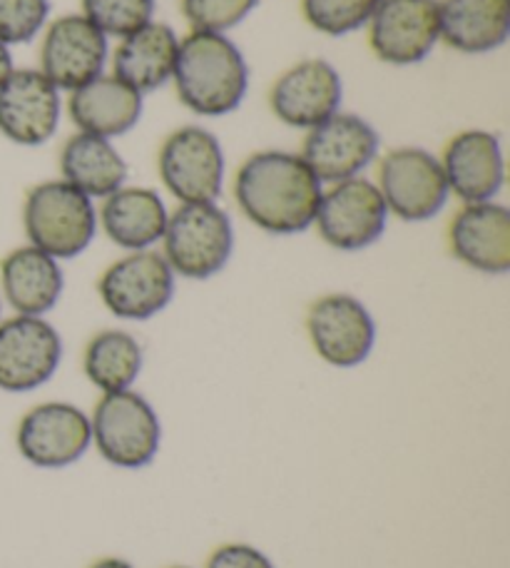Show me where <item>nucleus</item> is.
<instances>
[{
    "label": "nucleus",
    "mask_w": 510,
    "mask_h": 568,
    "mask_svg": "<svg viewBox=\"0 0 510 568\" xmlns=\"http://www.w3.org/2000/svg\"><path fill=\"white\" fill-rule=\"evenodd\" d=\"M23 227L33 247L58 262L73 260L93 245L98 210L93 200L65 180H48L26 195Z\"/></svg>",
    "instance_id": "3"
},
{
    "label": "nucleus",
    "mask_w": 510,
    "mask_h": 568,
    "mask_svg": "<svg viewBox=\"0 0 510 568\" xmlns=\"http://www.w3.org/2000/svg\"><path fill=\"white\" fill-rule=\"evenodd\" d=\"M389 210L376 182L351 178L322 192L314 225L326 245L341 252L371 247L384 235Z\"/></svg>",
    "instance_id": "8"
},
{
    "label": "nucleus",
    "mask_w": 510,
    "mask_h": 568,
    "mask_svg": "<svg viewBox=\"0 0 510 568\" xmlns=\"http://www.w3.org/2000/svg\"><path fill=\"white\" fill-rule=\"evenodd\" d=\"M324 185L302 155L264 150L242 162L234 200L252 225L269 235H299L314 225Z\"/></svg>",
    "instance_id": "1"
},
{
    "label": "nucleus",
    "mask_w": 510,
    "mask_h": 568,
    "mask_svg": "<svg viewBox=\"0 0 510 568\" xmlns=\"http://www.w3.org/2000/svg\"><path fill=\"white\" fill-rule=\"evenodd\" d=\"M344 98L341 75L322 58H309L292 65L269 90L272 113L284 125L312 130L339 113Z\"/></svg>",
    "instance_id": "16"
},
{
    "label": "nucleus",
    "mask_w": 510,
    "mask_h": 568,
    "mask_svg": "<svg viewBox=\"0 0 510 568\" xmlns=\"http://www.w3.org/2000/svg\"><path fill=\"white\" fill-rule=\"evenodd\" d=\"M175 277L160 252L140 250L112 262L102 272L98 294L112 317L145 322L167 310L175 297Z\"/></svg>",
    "instance_id": "7"
},
{
    "label": "nucleus",
    "mask_w": 510,
    "mask_h": 568,
    "mask_svg": "<svg viewBox=\"0 0 510 568\" xmlns=\"http://www.w3.org/2000/svg\"><path fill=\"white\" fill-rule=\"evenodd\" d=\"M224 150L207 128L187 125L167 135L157 155L162 185L180 205L217 202L224 187Z\"/></svg>",
    "instance_id": "6"
},
{
    "label": "nucleus",
    "mask_w": 510,
    "mask_h": 568,
    "mask_svg": "<svg viewBox=\"0 0 510 568\" xmlns=\"http://www.w3.org/2000/svg\"><path fill=\"white\" fill-rule=\"evenodd\" d=\"M207 568H274L272 559L257 546L224 544L214 549L207 559Z\"/></svg>",
    "instance_id": "31"
},
{
    "label": "nucleus",
    "mask_w": 510,
    "mask_h": 568,
    "mask_svg": "<svg viewBox=\"0 0 510 568\" xmlns=\"http://www.w3.org/2000/svg\"><path fill=\"white\" fill-rule=\"evenodd\" d=\"M379 187L389 215L426 222L446 207L448 192L441 160L424 148L391 150L379 165Z\"/></svg>",
    "instance_id": "9"
},
{
    "label": "nucleus",
    "mask_w": 510,
    "mask_h": 568,
    "mask_svg": "<svg viewBox=\"0 0 510 568\" xmlns=\"http://www.w3.org/2000/svg\"><path fill=\"white\" fill-rule=\"evenodd\" d=\"M60 113V90L40 70H13L0 85V135L16 145H45L58 133Z\"/></svg>",
    "instance_id": "15"
},
{
    "label": "nucleus",
    "mask_w": 510,
    "mask_h": 568,
    "mask_svg": "<svg viewBox=\"0 0 510 568\" xmlns=\"http://www.w3.org/2000/svg\"><path fill=\"white\" fill-rule=\"evenodd\" d=\"M83 16L102 36L125 38L150 23L155 0H83Z\"/></svg>",
    "instance_id": "28"
},
{
    "label": "nucleus",
    "mask_w": 510,
    "mask_h": 568,
    "mask_svg": "<svg viewBox=\"0 0 510 568\" xmlns=\"http://www.w3.org/2000/svg\"><path fill=\"white\" fill-rule=\"evenodd\" d=\"M68 113L80 133L112 140L140 123L142 95L120 78L102 73L70 93Z\"/></svg>",
    "instance_id": "21"
},
{
    "label": "nucleus",
    "mask_w": 510,
    "mask_h": 568,
    "mask_svg": "<svg viewBox=\"0 0 510 568\" xmlns=\"http://www.w3.org/2000/svg\"><path fill=\"white\" fill-rule=\"evenodd\" d=\"M172 83L180 103L192 113L222 118L234 113L247 98L249 68L227 36L192 30L180 40Z\"/></svg>",
    "instance_id": "2"
},
{
    "label": "nucleus",
    "mask_w": 510,
    "mask_h": 568,
    "mask_svg": "<svg viewBox=\"0 0 510 568\" xmlns=\"http://www.w3.org/2000/svg\"><path fill=\"white\" fill-rule=\"evenodd\" d=\"M170 212L165 200L150 187H120L102 200L98 222L118 247L150 250L162 242Z\"/></svg>",
    "instance_id": "24"
},
{
    "label": "nucleus",
    "mask_w": 510,
    "mask_h": 568,
    "mask_svg": "<svg viewBox=\"0 0 510 568\" xmlns=\"http://www.w3.org/2000/svg\"><path fill=\"white\" fill-rule=\"evenodd\" d=\"M234 252V227L217 202L180 205L162 235V257L187 280H210L227 267Z\"/></svg>",
    "instance_id": "4"
},
{
    "label": "nucleus",
    "mask_w": 510,
    "mask_h": 568,
    "mask_svg": "<svg viewBox=\"0 0 510 568\" xmlns=\"http://www.w3.org/2000/svg\"><path fill=\"white\" fill-rule=\"evenodd\" d=\"M63 287L60 262L33 245L8 252L0 262V290L16 314L45 317L58 304Z\"/></svg>",
    "instance_id": "22"
},
{
    "label": "nucleus",
    "mask_w": 510,
    "mask_h": 568,
    "mask_svg": "<svg viewBox=\"0 0 510 568\" xmlns=\"http://www.w3.org/2000/svg\"><path fill=\"white\" fill-rule=\"evenodd\" d=\"M48 13V0H0V43H30L45 28Z\"/></svg>",
    "instance_id": "29"
},
{
    "label": "nucleus",
    "mask_w": 510,
    "mask_h": 568,
    "mask_svg": "<svg viewBox=\"0 0 510 568\" xmlns=\"http://www.w3.org/2000/svg\"><path fill=\"white\" fill-rule=\"evenodd\" d=\"M88 382L102 394L130 389L142 372V347L130 332L102 329L83 354Z\"/></svg>",
    "instance_id": "26"
},
{
    "label": "nucleus",
    "mask_w": 510,
    "mask_h": 568,
    "mask_svg": "<svg viewBox=\"0 0 510 568\" xmlns=\"http://www.w3.org/2000/svg\"><path fill=\"white\" fill-rule=\"evenodd\" d=\"M90 426L98 454L118 469H145L157 456L162 439L157 412L137 392L102 394Z\"/></svg>",
    "instance_id": "5"
},
{
    "label": "nucleus",
    "mask_w": 510,
    "mask_h": 568,
    "mask_svg": "<svg viewBox=\"0 0 510 568\" xmlns=\"http://www.w3.org/2000/svg\"><path fill=\"white\" fill-rule=\"evenodd\" d=\"M510 36V0H443L438 40L466 55L493 53Z\"/></svg>",
    "instance_id": "23"
},
{
    "label": "nucleus",
    "mask_w": 510,
    "mask_h": 568,
    "mask_svg": "<svg viewBox=\"0 0 510 568\" xmlns=\"http://www.w3.org/2000/svg\"><path fill=\"white\" fill-rule=\"evenodd\" d=\"M438 43L436 0H381L369 20V45L381 63L416 65Z\"/></svg>",
    "instance_id": "17"
},
{
    "label": "nucleus",
    "mask_w": 510,
    "mask_h": 568,
    "mask_svg": "<svg viewBox=\"0 0 510 568\" xmlns=\"http://www.w3.org/2000/svg\"><path fill=\"white\" fill-rule=\"evenodd\" d=\"M0 310H3V302H0Z\"/></svg>",
    "instance_id": "35"
},
{
    "label": "nucleus",
    "mask_w": 510,
    "mask_h": 568,
    "mask_svg": "<svg viewBox=\"0 0 510 568\" xmlns=\"http://www.w3.org/2000/svg\"><path fill=\"white\" fill-rule=\"evenodd\" d=\"M259 0H182L187 23L202 33H227L247 18Z\"/></svg>",
    "instance_id": "30"
},
{
    "label": "nucleus",
    "mask_w": 510,
    "mask_h": 568,
    "mask_svg": "<svg viewBox=\"0 0 510 568\" xmlns=\"http://www.w3.org/2000/svg\"><path fill=\"white\" fill-rule=\"evenodd\" d=\"M441 168L448 192L463 205L491 202L506 182L501 140L488 130H463L446 145Z\"/></svg>",
    "instance_id": "18"
},
{
    "label": "nucleus",
    "mask_w": 510,
    "mask_h": 568,
    "mask_svg": "<svg viewBox=\"0 0 510 568\" xmlns=\"http://www.w3.org/2000/svg\"><path fill=\"white\" fill-rule=\"evenodd\" d=\"M306 332L319 357L336 369L359 367L371 357L376 322L361 300L351 294H324L306 314Z\"/></svg>",
    "instance_id": "10"
},
{
    "label": "nucleus",
    "mask_w": 510,
    "mask_h": 568,
    "mask_svg": "<svg viewBox=\"0 0 510 568\" xmlns=\"http://www.w3.org/2000/svg\"><path fill=\"white\" fill-rule=\"evenodd\" d=\"M63 359V339L43 317H16L0 322V389L26 394L55 377Z\"/></svg>",
    "instance_id": "11"
},
{
    "label": "nucleus",
    "mask_w": 510,
    "mask_h": 568,
    "mask_svg": "<svg viewBox=\"0 0 510 568\" xmlns=\"http://www.w3.org/2000/svg\"><path fill=\"white\" fill-rule=\"evenodd\" d=\"M16 65H13V55H10V48L0 43V85L6 83V78L13 73Z\"/></svg>",
    "instance_id": "32"
},
{
    "label": "nucleus",
    "mask_w": 510,
    "mask_h": 568,
    "mask_svg": "<svg viewBox=\"0 0 510 568\" xmlns=\"http://www.w3.org/2000/svg\"><path fill=\"white\" fill-rule=\"evenodd\" d=\"M90 568H135V566L128 564V561H122V559H102V561L93 564Z\"/></svg>",
    "instance_id": "33"
},
{
    "label": "nucleus",
    "mask_w": 510,
    "mask_h": 568,
    "mask_svg": "<svg viewBox=\"0 0 510 568\" xmlns=\"http://www.w3.org/2000/svg\"><path fill=\"white\" fill-rule=\"evenodd\" d=\"M172 568H187V566H172Z\"/></svg>",
    "instance_id": "34"
},
{
    "label": "nucleus",
    "mask_w": 510,
    "mask_h": 568,
    "mask_svg": "<svg viewBox=\"0 0 510 568\" xmlns=\"http://www.w3.org/2000/svg\"><path fill=\"white\" fill-rule=\"evenodd\" d=\"M108 58V36H102L85 16H63L45 30L40 45V73L58 90L73 93L102 75Z\"/></svg>",
    "instance_id": "14"
},
{
    "label": "nucleus",
    "mask_w": 510,
    "mask_h": 568,
    "mask_svg": "<svg viewBox=\"0 0 510 568\" xmlns=\"http://www.w3.org/2000/svg\"><path fill=\"white\" fill-rule=\"evenodd\" d=\"M60 175L90 200H105L115 190L125 187L128 162L112 140L78 133L60 152Z\"/></svg>",
    "instance_id": "25"
},
{
    "label": "nucleus",
    "mask_w": 510,
    "mask_h": 568,
    "mask_svg": "<svg viewBox=\"0 0 510 568\" xmlns=\"http://www.w3.org/2000/svg\"><path fill=\"white\" fill-rule=\"evenodd\" d=\"M180 38L167 23L150 20L135 33L120 38L112 53V75L128 83L140 95L167 85L175 73Z\"/></svg>",
    "instance_id": "20"
},
{
    "label": "nucleus",
    "mask_w": 510,
    "mask_h": 568,
    "mask_svg": "<svg viewBox=\"0 0 510 568\" xmlns=\"http://www.w3.org/2000/svg\"><path fill=\"white\" fill-rule=\"evenodd\" d=\"M453 257L483 275L510 272V210L498 202H471L448 227Z\"/></svg>",
    "instance_id": "19"
},
{
    "label": "nucleus",
    "mask_w": 510,
    "mask_h": 568,
    "mask_svg": "<svg viewBox=\"0 0 510 568\" xmlns=\"http://www.w3.org/2000/svg\"><path fill=\"white\" fill-rule=\"evenodd\" d=\"M379 133L361 115L336 113L306 130L302 160L324 185L359 178L379 155Z\"/></svg>",
    "instance_id": "13"
},
{
    "label": "nucleus",
    "mask_w": 510,
    "mask_h": 568,
    "mask_svg": "<svg viewBox=\"0 0 510 568\" xmlns=\"http://www.w3.org/2000/svg\"><path fill=\"white\" fill-rule=\"evenodd\" d=\"M381 0H302V13L314 30L341 38L369 26Z\"/></svg>",
    "instance_id": "27"
},
{
    "label": "nucleus",
    "mask_w": 510,
    "mask_h": 568,
    "mask_svg": "<svg viewBox=\"0 0 510 568\" xmlns=\"http://www.w3.org/2000/svg\"><path fill=\"white\" fill-rule=\"evenodd\" d=\"M16 444L20 456L38 469H65L90 449L93 426L75 404L45 402L20 419Z\"/></svg>",
    "instance_id": "12"
}]
</instances>
